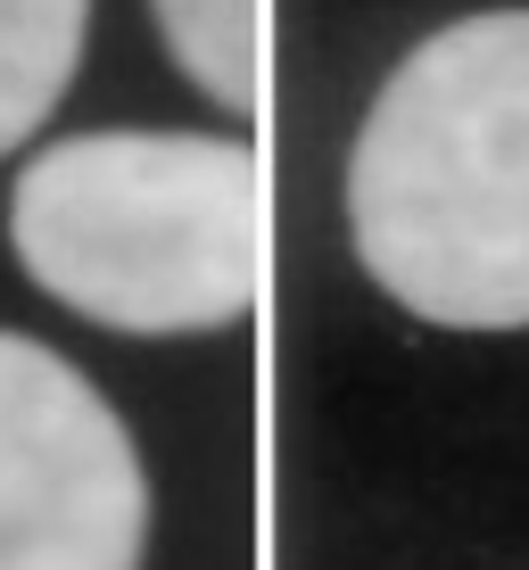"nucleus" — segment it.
I'll return each mask as SVG.
<instances>
[{"label": "nucleus", "mask_w": 529, "mask_h": 570, "mask_svg": "<svg viewBox=\"0 0 529 570\" xmlns=\"http://www.w3.org/2000/svg\"><path fill=\"white\" fill-rule=\"evenodd\" d=\"M347 232L422 323H529V9L414 42L347 157Z\"/></svg>", "instance_id": "f257e3e1"}, {"label": "nucleus", "mask_w": 529, "mask_h": 570, "mask_svg": "<svg viewBox=\"0 0 529 570\" xmlns=\"http://www.w3.org/2000/svg\"><path fill=\"white\" fill-rule=\"evenodd\" d=\"M9 248L108 331H224L257 306V157L215 132H75L17 174Z\"/></svg>", "instance_id": "f03ea898"}, {"label": "nucleus", "mask_w": 529, "mask_h": 570, "mask_svg": "<svg viewBox=\"0 0 529 570\" xmlns=\"http://www.w3.org/2000/svg\"><path fill=\"white\" fill-rule=\"evenodd\" d=\"M149 480L67 356L0 331V570H141Z\"/></svg>", "instance_id": "7ed1b4c3"}, {"label": "nucleus", "mask_w": 529, "mask_h": 570, "mask_svg": "<svg viewBox=\"0 0 529 570\" xmlns=\"http://www.w3.org/2000/svg\"><path fill=\"white\" fill-rule=\"evenodd\" d=\"M84 26H91V0H0V157L75 83Z\"/></svg>", "instance_id": "20e7f679"}, {"label": "nucleus", "mask_w": 529, "mask_h": 570, "mask_svg": "<svg viewBox=\"0 0 529 570\" xmlns=\"http://www.w3.org/2000/svg\"><path fill=\"white\" fill-rule=\"evenodd\" d=\"M174 67L215 108H257L265 83V0H149Z\"/></svg>", "instance_id": "39448f33"}]
</instances>
